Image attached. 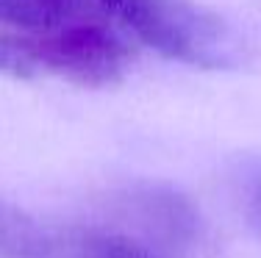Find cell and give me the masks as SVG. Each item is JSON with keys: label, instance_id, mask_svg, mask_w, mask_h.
Returning <instances> with one entry per match:
<instances>
[{"label": "cell", "instance_id": "obj_7", "mask_svg": "<svg viewBox=\"0 0 261 258\" xmlns=\"http://www.w3.org/2000/svg\"><path fill=\"white\" fill-rule=\"evenodd\" d=\"M247 217H250V225L253 231L261 236V175L256 178V183H253L250 189V203H247Z\"/></svg>", "mask_w": 261, "mask_h": 258}, {"label": "cell", "instance_id": "obj_1", "mask_svg": "<svg viewBox=\"0 0 261 258\" xmlns=\"http://www.w3.org/2000/svg\"><path fill=\"white\" fill-rule=\"evenodd\" d=\"M114 20L136 45L197 70L245 64L247 45L231 22L195 0H111Z\"/></svg>", "mask_w": 261, "mask_h": 258}, {"label": "cell", "instance_id": "obj_6", "mask_svg": "<svg viewBox=\"0 0 261 258\" xmlns=\"http://www.w3.org/2000/svg\"><path fill=\"white\" fill-rule=\"evenodd\" d=\"M0 75H9V78H36L39 75L36 45L28 34H20V31L0 25Z\"/></svg>", "mask_w": 261, "mask_h": 258}, {"label": "cell", "instance_id": "obj_3", "mask_svg": "<svg viewBox=\"0 0 261 258\" xmlns=\"http://www.w3.org/2000/svg\"><path fill=\"white\" fill-rule=\"evenodd\" d=\"M86 22L117 25L111 0H0V25L31 36H47Z\"/></svg>", "mask_w": 261, "mask_h": 258}, {"label": "cell", "instance_id": "obj_5", "mask_svg": "<svg viewBox=\"0 0 261 258\" xmlns=\"http://www.w3.org/2000/svg\"><path fill=\"white\" fill-rule=\"evenodd\" d=\"M45 236L22 208L0 200V258H31Z\"/></svg>", "mask_w": 261, "mask_h": 258}, {"label": "cell", "instance_id": "obj_2", "mask_svg": "<svg viewBox=\"0 0 261 258\" xmlns=\"http://www.w3.org/2000/svg\"><path fill=\"white\" fill-rule=\"evenodd\" d=\"M103 228L139 242L161 258H200L211 247V228L200 208L175 186L130 181L100 200Z\"/></svg>", "mask_w": 261, "mask_h": 258}, {"label": "cell", "instance_id": "obj_4", "mask_svg": "<svg viewBox=\"0 0 261 258\" xmlns=\"http://www.w3.org/2000/svg\"><path fill=\"white\" fill-rule=\"evenodd\" d=\"M31 258H161L153 250L122 233L89 225V228H67L59 233H47L39 250Z\"/></svg>", "mask_w": 261, "mask_h": 258}]
</instances>
